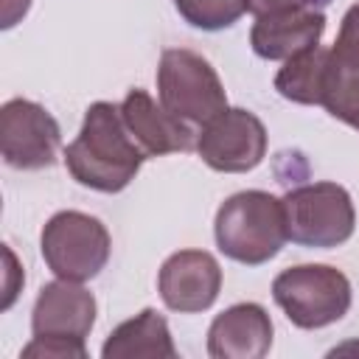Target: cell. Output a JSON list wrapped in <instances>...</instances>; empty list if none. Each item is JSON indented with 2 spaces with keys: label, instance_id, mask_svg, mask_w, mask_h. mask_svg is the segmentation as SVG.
Returning a JSON list of instances; mask_svg holds the SVG:
<instances>
[{
  "label": "cell",
  "instance_id": "ba28073f",
  "mask_svg": "<svg viewBox=\"0 0 359 359\" xmlns=\"http://www.w3.org/2000/svg\"><path fill=\"white\" fill-rule=\"evenodd\" d=\"M62 129L56 118L28 98H11L0 107V151L6 165L39 171L56 163Z\"/></svg>",
  "mask_w": 359,
  "mask_h": 359
},
{
  "label": "cell",
  "instance_id": "7c38bea8",
  "mask_svg": "<svg viewBox=\"0 0 359 359\" xmlns=\"http://www.w3.org/2000/svg\"><path fill=\"white\" fill-rule=\"evenodd\" d=\"M121 115L135 137V143L143 149L146 157H160L171 151H191L196 149V129L171 115L163 104H157L146 90L132 87L126 98L121 101Z\"/></svg>",
  "mask_w": 359,
  "mask_h": 359
},
{
  "label": "cell",
  "instance_id": "9a60e30c",
  "mask_svg": "<svg viewBox=\"0 0 359 359\" xmlns=\"http://www.w3.org/2000/svg\"><path fill=\"white\" fill-rule=\"evenodd\" d=\"M320 107H325L337 121L359 129V48L345 42H334V48H328Z\"/></svg>",
  "mask_w": 359,
  "mask_h": 359
},
{
  "label": "cell",
  "instance_id": "30bf717a",
  "mask_svg": "<svg viewBox=\"0 0 359 359\" xmlns=\"http://www.w3.org/2000/svg\"><path fill=\"white\" fill-rule=\"evenodd\" d=\"M222 266L205 250H180L168 255L157 275V292L171 311L196 314L216 303Z\"/></svg>",
  "mask_w": 359,
  "mask_h": 359
},
{
  "label": "cell",
  "instance_id": "8992f818",
  "mask_svg": "<svg viewBox=\"0 0 359 359\" xmlns=\"http://www.w3.org/2000/svg\"><path fill=\"white\" fill-rule=\"evenodd\" d=\"M286 233L300 247L331 250L345 244L356 227L351 194L337 182H309L280 196Z\"/></svg>",
  "mask_w": 359,
  "mask_h": 359
},
{
  "label": "cell",
  "instance_id": "277c9868",
  "mask_svg": "<svg viewBox=\"0 0 359 359\" xmlns=\"http://www.w3.org/2000/svg\"><path fill=\"white\" fill-rule=\"evenodd\" d=\"M157 95L171 115L196 132L227 109V93L219 73L205 56L188 48L163 50L157 65Z\"/></svg>",
  "mask_w": 359,
  "mask_h": 359
},
{
  "label": "cell",
  "instance_id": "52a82bcc",
  "mask_svg": "<svg viewBox=\"0 0 359 359\" xmlns=\"http://www.w3.org/2000/svg\"><path fill=\"white\" fill-rule=\"evenodd\" d=\"M39 250L56 278L84 283L107 266L112 238L101 219L81 210H59L42 227Z\"/></svg>",
  "mask_w": 359,
  "mask_h": 359
},
{
  "label": "cell",
  "instance_id": "6da1fadb",
  "mask_svg": "<svg viewBox=\"0 0 359 359\" xmlns=\"http://www.w3.org/2000/svg\"><path fill=\"white\" fill-rule=\"evenodd\" d=\"M146 154L129 135L121 107L95 101L84 112V123L73 143L65 149V165L70 177L93 191L118 194L140 171Z\"/></svg>",
  "mask_w": 359,
  "mask_h": 359
},
{
  "label": "cell",
  "instance_id": "2e32d148",
  "mask_svg": "<svg viewBox=\"0 0 359 359\" xmlns=\"http://www.w3.org/2000/svg\"><path fill=\"white\" fill-rule=\"evenodd\" d=\"M328 65V48H309L283 62L275 76V90L292 104H320L323 98V79Z\"/></svg>",
  "mask_w": 359,
  "mask_h": 359
},
{
  "label": "cell",
  "instance_id": "5b68a950",
  "mask_svg": "<svg viewBox=\"0 0 359 359\" xmlns=\"http://www.w3.org/2000/svg\"><path fill=\"white\" fill-rule=\"evenodd\" d=\"M272 297L297 328H325L351 309V280L328 264H297L272 280Z\"/></svg>",
  "mask_w": 359,
  "mask_h": 359
},
{
  "label": "cell",
  "instance_id": "ffe728a7",
  "mask_svg": "<svg viewBox=\"0 0 359 359\" xmlns=\"http://www.w3.org/2000/svg\"><path fill=\"white\" fill-rule=\"evenodd\" d=\"M31 8V0H3V20L0 25L3 28H14Z\"/></svg>",
  "mask_w": 359,
  "mask_h": 359
},
{
  "label": "cell",
  "instance_id": "d6986e66",
  "mask_svg": "<svg viewBox=\"0 0 359 359\" xmlns=\"http://www.w3.org/2000/svg\"><path fill=\"white\" fill-rule=\"evenodd\" d=\"M303 0H244V8L255 17H264V14H275V11H283V8H292Z\"/></svg>",
  "mask_w": 359,
  "mask_h": 359
},
{
  "label": "cell",
  "instance_id": "4fadbf2b",
  "mask_svg": "<svg viewBox=\"0 0 359 359\" xmlns=\"http://www.w3.org/2000/svg\"><path fill=\"white\" fill-rule=\"evenodd\" d=\"M272 348V320L258 303H236L216 314L208 328L213 359H261Z\"/></svg>",
  "mask_w": 359,
  "mask_h": 359
},
{
  "label": "cell",
  "instance_id": "8fae6325",
  "mask_svg": "<svg viewBox=\"0 0 359 359\" xmlns=\"http://www.w3.org/2000/svg\"><path fill=\"white\" fill-rule=\"evenodd\" d=\"M325 31V14L311 0H303L292 8L255 17L250 31V45L261 59L286 62L289 56L320 45Z\"/></svg>",
  "mask_w": 359,
  "mask_h": 359
},
{
  "label": "cell",
  "instance_id": "7a4b0ae2",
  "mask_svg": "<svg viewBox=\"0 0 359 359\" xmlns=\"http://www.w3.org/2000/svg\"><path fill=\"white\" fill-rule=\"evenodd\" d=\"M95 325V297L76 280H50L39 289L31 311L34 339L25 359H87V334Z\"/></svg>",
  "mask_w": 359,
  "mask_h": 359
},
{
  "label": "cell",
  "instance_id": "3957f363",
  "mask_svg": "<svg viewBox=\"0 0 359 359\" xmlns=\"http://www.w3.org/2000/svg\"><path fill=\"white\" fill-rule=\"evenodd\" d=\"M213 236L230 261L261 266L272 261L289 238L283 202L266 191H238L219 205Z\"/></svg>",
  "mask_w": 359,
  "mask_h": 359
},
{
  "label": "cell",
  "instance_id": "ac0fdd59",
  "mask_svg": "<svg viewBox=\"0 0 359 359\" xmlns=\"http://www.w3.org/2000/svg\"><path fill=\"white\" fill-rule=\"evenodd\" d=\"M337 42H345V45L359 48V3H353V6H351L345 14H342Z\"/></svg>",
  "mask_w": 359,
  "mask_h": 359
},
{
  "label": "cell",
  "instance_id": "9c48e42d",
  "mask_svg": "<svg viewBox=\"0 0 359 359\" xmlns=\"http://www.w3.org/2000/svg\"><path fill=\"white\" fill-rule=\"evenodd\" d=\"M196 151L213 171L244 174L266 157V129L250 109L227 107L199 129Z\"/></svg>",
  "mask_w": 359,
  "mask_h": 359
},
{
  "label": "cell",
  "instance_id": "5bb4252c",
  "mask_svg": "<svg viewBox=\"0 0 359 359\" xmlns=\"http://www.w3.org/2000/svg\"><path fill=\"white\" fill-rule=\"evenodd\" d=\"M104 359H174L177 348L160 311L143 309L137 317L112 328L101 348Z\"/></svg>",
  "mask_w": 359,
  "mask_h": 359
},
{
  "label": "cell",
  "instance_id": "e0dca14e",
  "mask_svg": "<svg viewBox=\"0 0 359 359\" xmlns=\"http://www.w3.org/2000/svg\"><path fill=\"white\" fill-rule=\"evenodd\" d=\"M180 17L199 31H222L247 11L244 0H174Z\"/></svg>",
  "mask_w": 359,
  "mask_h": 359
}]
</instances>
